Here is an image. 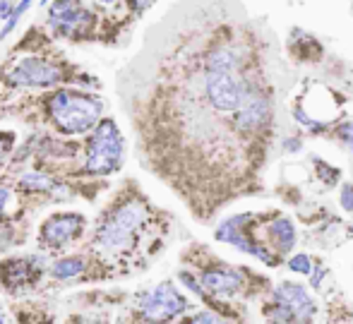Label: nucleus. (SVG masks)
Returning a JSON list of instances; mask_svg holds the SVG:
<instances>
[{
	"mask_svg": "<svg viewBox=\"0 0 353 324\" xmlns=\"http://www.w3.org/2000/svg\"><path fill=\"white\" fill-rule=\"evenodd\" d=\"M48 113L61 132L82 134L97 128L99 118H101V101L92 94L61 89L48 101Z\"/></svg>",
	"mask_w": 353,
	"mask_h": 324,
	"instance_id": "1",
	"label": "nucleus"
},
{
	"mask_svg": "<svg viewBox=\"0 0 353 324\" xmlns=\"http://www.w3.org/2000/svg\"><path fill=\"white\" fill-rule=\"evenodd\" d=\"M144 219H147V209L140 202H128L118 207L99 231V247L103 252L128 250L135 241V233L140 231Z\"/></svg>",
	"mask_w": 353,
	"mask_h": 324,
	"instance_id": "2",
	"label": "nucleus"
},
{
	"mask_svg": "<svg viewBox=\"0 0 353 324\" xmlns=\"http://www.w3.org/2000/svg\"><path fill=\"white\" fill-rule=\"evenodd\" d=\"M123 159V137L113 121H99L89 139L87 171L97 176H108L121 166Z\"/></svg>",
	"mask_w": 353,
	"mask_h": 324,
	"instance_id": "3",
	"label": "nucleus"
},
{
	"mask_svg": "<svg viewBox=\"0 0 353 324\" xmlns=\"http://www.w3.org/2000/svg\"><path fill=\"white\" fill-rule=\"evenodd\" d=\"M188 298L178 293V288L173 283H159L154 291L140 296V317L149 322H163V320H173V317L183 315L188 310Z\"/></svg>",
	"mask_w": 353,
	"mask_h": 324,
	"instance_id": "4",
	"label": "nucleus"
},
{
	"mask_svg": "<svg viewBox=\"0 0 353 324\" xmlns=\"http://www.w3.org/2000/svg\"><path fill=\"white\" fill-rule=\"evenodd\" d=\"M8 82L14 87H53L63 79V72L53 63L41 58H24L8 70Z\"/></svg>",
	"mask_w": 353,
	"mask_h": 324,
	"instance_id": "5",
	"label": "nucleus"
},
{
	"mask_svg": "<svg viewBox=\"0 0 353 324\" xmlns=\"http://www.w3.org/2000/svg\"><path fill=\"white\" fill-rule=\"evenodd\" d=\"M84 219L79 214H53L41 228V241L51 247H63L82 233Z\"/></svg>",
	"mask_w": 353,
	"mask_h": 324,
	"instance_id": "6",
	"label": "nucleus"
},
{
	"mask_svg": "<svg viewBox=\"0 0 353 324\" xmlns=\"http://www.w3.org/2000/svg\"><path fill=\"white\" fill-rule=\"evenodd\" d=\"M202 288L210 291L216 298H236L243 291L245 281H243V274L238 269L231 267H212L202 272L200 279Z\"/></svg>",
	"mask_w": 353,
	"mask_h": 324,
	"instance_id": "7",
	"label": "nucleus"
},
{
	"mask_svg": "<svg viewBox=\"0 0 353 324\" xmlns=\"http://www.w3.org/2000/svg\"><path fill=\"white\" fill-rule=\"evenodd\" d=\"M274 298L286 303L291 307L293 317L298 322H307L315 317V301L310 298V293L301 286V283H288L283 281L279 288H274Z\"/></svg>",
	"mask_w": 353,
	"mask_h": 324,
	"instance_id": "8",
	"label": "nucleus"
},
{
	"mask_svg": "<svg viewBox=\"0 0 353 324\" xmlns=\"http://www.w3.org/2000/svg\"><path fill=\"white\" fill-rule=\"evenodd\" d=\"M265 245L272 247V250H276L279 255L291 252L293 245H296V226H293V221L279 216V219H274L272 223H267Z\"/></svg>",
	"mask_w": 353,
	"mask_h": 324,
	"instance_id": "9",
	"label": "nucleus"
},
{
	"mask_svg": "<svg viewBox=\"0 0 353 324\" xmlns=\"http://www.w3.org/2000/svg\"><path fill=\"white\" fill-rule=\"evenodd\" d=\"M48 22H51V27H56L63 37H72V32H77L79 27L92 22V14H89L87 10L74 8V3H72V5H68V8L51 12V19H48Z\"/></svg>",
	"mask_w": 353,
	"mask_h": 324,
	"instance_id": "10",
	"label": "nucleus"
},
{
	"mask_svg": "<svg viewBox=\"0 0 353 324\" xmlns=\"http://www.w3.org/2000/svg\"><path fill=\"white\" fill-rule=\"evenodd\" d=\"M51 272L56 279H72L84 272V259L82 257H65V259H61V262L53 264Z\"/></svg>",
	"mask_w": 353,
	"mask_h": 324,
	"instance_id": "11",
	"label": "nucleus"
},
{
	"mask_svg": "<svg viewBox=\"0 0 353 324\" xmlns=\"http://www.w3.org/2000/svg\"><path fill=\"white\" fill-rule=\"evenodd\" d=\"M22 188H27V190H56L58 183L51 176H46V173L32 171L22 178Z\"/></svg>",
	"mask_w": 353,
	"mask_h": 324,
	"instance_id": "12",
	"label": "nucleus"
},
{
	"mask_svg": "<svg viewBox=\"0 0 353 324\" xmlns=\"http://www.w3.org/2000/svg\"><path fill=\"white\" fill-rule=\"evenodd\" d=\"M32 3H34V0H19V5L12 10V12H10V17L5 19V27L0 29V39H5V37H8V34H12L14 24L19 22V17H22L24 12H27V10H29V5H32Z\"/></svg>",
	"mask_w": 353,
	"mask_h": 324,
	"instance_id": "13",
	"label": "nucleus"
},
{
	"mask_svg": "<svg viewBox=\"0 0 353 324\" xmlns=\"http://www.w3.org/2000/svg\"><path fill=\"white\" fill-rule=\"evenodd\" d=\"M10 269H12V276H5L3 281L8 283V286H12V283H22L29 279V272H27V262H5Z\"/></svg>",
	"mask_w": 353,
	"mask_h": 324,
	"instance_id": "14",
	"label": "nucleus"
},
{
	"mask_svg": "<svg viewBox=\"0 0 353 324\" xmlns=\"http://www.w3.org/2000/svg\"><path fill=\"white\" fill-rule=\"evenodd\" d=\"M288 269H291V272H298V274H312L310 257H307V255L291 257V262H288Z\"/></svg>",
	"mask_w": 353,
	"mask_h": 324,
	"instance_id": "15",
	"label": "nucleus"
},
{
	"mask_svg": "<svg viewBox=\"0 0 353 324\" xmlns=\"http://www.w3.org/2000/svg\"><path fill=\"white\" fill-rule=\"evenodd\" d=\"M336 137H339V142L344 144V147L349 149V152H353V121L336 130Z\"/></svg>",
	"mask_w": 353,
	"mask_h": 324,
	"instance_id": "16",
	"label": "nucleus"
},
{
	"mask_svg": "<svg viewBox=\"0 0 353 324\" xmlns=\"http://www.w3.org/2000/svg\"><path fill=\"white\" fill-rule=\"evenodd\" d=\"M341 207L353 214V185H346L344 190H341Z\"/></svg>",
	"mask_w": 353,
	"mask_h": 324,
	"instance_id": "17",
	"label": "nucleus"
},
{
	"mask_svg": "<svg viewBox=\"0 0 353 324\" xmlns=\"http://www.w3.org/2000/svg\"><path fill=\"white\" fill-rule=\"evenodd\" d=\"M12 142H14V137L12 134H8V132H0V161L5 159V154L10 152V147H12Z\"/></svg>",
	"mask_w": 353,
	"mask_h": 324,
	"instance_id": "18",
	"label": "nucleus"
},
{
	"mask_svg": "<svg viewBox=\"0 0 353 324\" xmlns=\"http://www.w3.org/2000/svg\"><path fill=\"white\" fill-rule=\"evenodd\" d=\"M192 322H221V315L210 312V310H202V312H197V315L192 317Z\"/></svg>",
	"mask_w": 353,
	"mask_h": 324,
	"instance_id": "19",
	"label": "nucleus"
},
{
	"mask_svg": "<svg viewBox=\"0 0 353 324\" xmlns=\"http://www.w3.org/2000/svg\"><path fill=\"white\" fill-rule=\"evenodd\" d=\"M128 3H130V8H132V12H144V10H149L152 8L154 3H157V0H128Z\"/></svg>",
	"mask_w": 353,
	"mask_h": 324,
	"instance_id": "20",
	"label": "nucleus"
},
{
	"mask_svg": "<svg viewBox=\"0 0 353 324\" xmlns=\"http://www.w3.org/2000/svg\"><path fill=\"white\" fill-rule=\"evenodd\" d=\"M8 199H10V190L5 185H0V214L5 212V204H8Z\"/></svg>",
	"mask_w": 353,
	"mask_h": 324,
	"instance_id": "21",
	"label": "nucleus"
},
{
	"mask_svg": "<svg viewBox=\"0 0 353 324\" xmlns=\"http://www.w3.org/2000/svg\"><path fill=\"white\" fill-rule=\"evenodd\" d=\"M0 17H3V19L10 17V3H8V0H0Z\"/></svg>",
	"mask_w": 353,
	"mask_h": 324,
	"instance_id": "22",
	"label": "nucleus"
},
{
	"mask_svg": "<svg viewBox=\"0 0 353 324\" xmlns=\"http://www.w3.org/2000/svg\"><path fill=\"white\" fill-rule=\"evenodd\" d=\"M99 3H101V5H113L116 0H99Z\"/></svg>",
	"mask_w": 353,
	"mask_h": 324,
	"instance_id": "23",
	"label": "nucleus"
},
{
	"mask_svg": "<svg viewBox=\"0 0 353 324\" xmlns=\"http://www.w3.org/2000/svg\"><path fill=\"white\" fill-rule=\"evenodd\" d=\"M48 3H51V0H41V5H48Z\"/></svg>",
	"mask_w": 353,
	"mask_h": 324,
	"instance_id": "24",
	"label": "nucleus"
},
{
	"mask_svg": "<svg viewBox=\"0 0 353 324\" xmlns=\"http://www.w3.org/2000/svg\"><path fill=\"white\" fill-rule=\"evenodd\" d=\"M0 322H3V312H0Z\"/></svg>",
	"mask_w": 353,
	"mask_h": 324,
	"instance_id": "25",
	"label": "nucleus"
}]
</instances>
